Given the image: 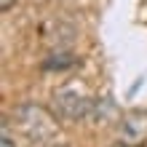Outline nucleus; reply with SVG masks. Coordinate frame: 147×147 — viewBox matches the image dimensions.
<instances>
[{"instance_id":"nucleus-7","label":"nucleus","mask_w":147,"mask_h":147,"mask_svg":"<svg viewBox=\"0 0 147 147\" xmlns=\"http://www.w3.org/2000/svg\"><path fill=\"white\" fill-rule=\"evenodd\" d=\"M16 5V0H0V11H11Z\"/></svg>"},{"instance_id":"nucleus-1","label":"nucleus","mask_w":147,"mask_h":147,"mask_svg":"<svg viewBox=\"0 0 147 147\" xmlns=\"http://www.w3.org/2000/svg\"><path fill=\"white\" fill-rule=\"evenodd\" d=\"M16 126L22 128V134L30 142H46L56 128V118L46 107L35 105V102H27V105L16 107Z\"/></svg>"},{"instance_id":"nucleus-2","label":"nucleus","mask_w":147,"mask_h":147,"mask_svg":"<svg viewBox=\"0 0 147 147\" xmlns=\"http://www.w3.org/2000/svg\"><path fill=\"white\" fill-rule=\"evenodd\" d=\"M94 99H88L86 94L75 88H62L54 94V115L64 123H78V120H88L91 118Z\"/></svg>"},{"instance_id":"nucleus-5","label":"nucleus","mask_w":147,"mask_h":147,"mask_svg":"<svg viewBox=\"0 0 147 147\" xmlns=\"http://www.w3.org/2000/svg\"><path fill=\"white\" fill-rule=\"evenodd\" d=\"M78 64V59L67 51H59V54H51L46 62H43V70H70Z\"/></svg>"},{"instance_id":"nucleus-3","label":"nucleus","mask_w":147,"mask_h":147,"mask_svg":"<svg viewBox=\"0 0 147 147\" xmlns=\"http://www.w3.org/2000/svg\"><path fill=\"white\" fill-rule=\"evenodd\" d=\"M118 131L120 139L128 144H142L147 139V110H126L118 118Z\"/></svg>"},{"instance_id":"nucleus-6","label":"nucleus","mask_w":147,"mask_h":147,"mask_svg":"<svg viewBox=\"0 0 147 147\" xmlns=\"http://www.w3.org/2000/svg\"><path fill=\"white\" fill-rule=\"evenodd\" d=\"M3 147H13V139H11V126L3 123Z\"/></svg>"},{"instance_id":"nucleus-9","label":"nucleus","mask_w":147,"mask_h":147,"mask_svg":"<svg viewBox=\"0 0 147 147\" xmlns=\"http://www.w3.org/2000/svg\"><path fill=\"white\" fill-rule=\"evenodd\" d=\"M46 147H70V144H64V142H51V144H46Z\"/></svg>"},{"instance_id":"nucleus-8","label":"nucleus","mask_w":147,"mask_h":147,"mask_svg":"<svg viewBox=\"0 0 147 147\" xmlns=\"http://www.w3.org/2000/svg\"><path fill=\"white\" fill-rule=\"evenodd\" d=\"M110 147H139V144H128V142H123V139H120V142H115V144H110Z\"/></svg>"},{"instance_id":"nucleus-4","label":"nucleus","mask_w":147,"mask_h":147,"mask_svg":"<svg viewBox=\"0 0 147 147\" xmlns=\"http://www.w3.org/2000/svg\"><path fill=\"white\" fill-rule=\"evenodd\" d=\"M118 115V107H115V102L112 99H94V107H91V123H96V126H107L112 118Z\"/></svg>"}]
</instances>
